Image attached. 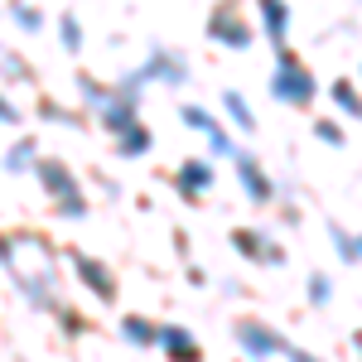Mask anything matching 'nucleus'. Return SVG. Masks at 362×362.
I'll return each mask as SVG.
<instances>
[{
  "label": "nucleus",
  "mask_w": 362,
  "mask_h": 362,
  "mask_svg": "<svg viewBox=\"0 0 362 362\" xmlns=\"http://www.w3.org/2000/svg\"><path fill=\"white\" fill-rule=\"evenodd\" d=\"M208 150H213V155H237V145H232V136H227L223 126H218V131L208 136Z\"/></svg>",
  "instance_id": "24"
},
{
  "label": "nucleus",
  "mask_w": 362,
  "mask_h": 362,
  "mask_svg": "<svg viewBox=\"0 0 362 362\" xmlns=\"http://www.w3.org/2000/svg\"><path fill=\"white\" fill-rule=\"evenodd\" d=\"M285 358H290V362H319V358H314V353H300V348H290Z\"/></svg>",
  "instance_id": "28"
},
{
  "label": "nucleus",
  "mask_w": 362,
  "mask_h": 362,
  "mask_svg": "<svg viewBox=\"0 0 362 362\" xmlns=\"http://www.w3.org/2000/svg\"><path fill=\"white\" fill-rule=\"evenodd\" d=\"M78 92H83V102H87V107H97V112H102V107L112 102V87H102L97 78H78Z\"/></svg>",
  "instance_id": "19"
},
{
  "label": "nucleus",
  "mask_w": 362,
  "mask_h": 362,
  "mask_svg": "<svg viewBox=\"0 0 362 362\" xmlns=\"http://www.w3.org/2000/svg\"><path fill=\"white\" fill-rule=\"evenodd\" d=\"M329 237H334V251H338V256H343V261H358V237H348L343 227H334Z\"/></svg>",
  "instance_id": "22"
},
{
  "label": "nucleus",
  "mask_w": 362,
  "mask_h": 362,
  "mask_svg": "<svg viewBox=\"0 0 362 362\" xmlns=\"http://www.w3.org/2000/svg\"><path fill=\"white\" fill-rule=\"evenodd\" d=\"M10 20L25 29V34H39V29H44V10H29V5H10Z\"/></svg>",
  "instance_id": "20"
},
{
  "label": "nucleus",
  "mask_w": 362,
  "mask_h": 362,
  "mask_svg": "<svg viewBox=\"0 0 362 362\" xmlns=\"http://www.w3.org/2000/svg\"><path fill=\"white\" fill-rule=\"evenodd\" d=\"M309 300H314V305H329V300H334V285H329V276H309Z\"/></svg>",
  "instance_id": "23"
},
{
  "label": "nucleus",
  "mask_w": 362,
  "mask_h": 362,
  "mask_svg": "<svg viewBox=\"0 0 362 362\" xmlns=\"http://www.w3.org/2000/svg\"><path fill=\"white\" fill-rule=\"evenodd\" d=\"M208 34H213L223 49H251V25L232 5H218V10L208 15Z\"/></svg>",
  "instance_id": "7"
},
{
  "label": "nucleus",
  "mask_w": 362,
  "mask_h": 362,
  "mask_svg": "<svg viewBox=\"0 0 362 362\" xmlns=\"http://www.w3.org/2000/svg\"><path fill=\"white\" fill-rule=\"evenodd\" d=\"M0 126H20V107H15L5 92H0Z\"/></svg>",
  "instance_id": "26"
},
{
  "label": "nucleus",
  "mask_w": 362,
  "mask_h": 362,
  "mask_svg": "<svg viewBox=\"0 0 362 362\" xmlns=\"http://www.w3.org/2000/svg\"><path fill=\"white\" fill-rule=\"evenodd\" d=\"M358 261H362V237H358Z\"/></svg>",
  "instance_id": "29"
},
{
  "label": "nucleus",
  "mask_w": 362,
  "mask_h": 362,
  "mask_svg": "<svg viewBox=\"0 0 362 362\" xmlns=\"http://www.w3.org/2000/svg\"><path fill=\"white\" fill-rule=\"evenodd\" d=\"M184 126H189V131H203V136H213V131H218V121H213V112H203V107H184Z\"/></svg>",
  "instance_id": "21"
},
{
  "label": "nucleus",
  "mask_w": 362,
  "mask_h": 362,
  "mask_svg": "<svg viewBox=\"0 0 362 362\" xmlns=\"http://www.w3.org/2000/svg\"><path fill=\"white\" fill-rule=\"evenodd\" d=\"M0 160H5V169H10V174H25V169L39 165V145H34V140H15Z\"/></svg>",
  "instance_id": "15"
},
{
  "label": "nucleus",
  "mask_w": 362,
  "mask_h": 362,
  "mask_svg": "<svg viewBox=\"0 0 362 362\" xmlns=\"http://www.w3.org/2000/svg\"><path fill=\"white\" fill-rule=\"evenodd\" d=\"M140 78H145V83H165V87H184L189 63H184V54H179V49L155 44V49H150V58H145V68H140Z\"/></svg>",
  "instance_id": "5"
},
{
  "label": "nucleus",
  "mask_w": 362,
  "mask_h": 362,
  "mask_svg": "<svg viewBox=\"0 0 362 362\" xmlns=\"http://www.w3.org/2000/svg\"><path fill=\"white\" fill-rule=\"evenodd\" d=\"M155 334H160V324L145 319V314H126V319H121V338H126L131 348H155Z\"/></svg>",
  "instance_id": "12"
},
{
  "label": "nucleus",
  "mask_w": 362,
  "mask_h": 362,
  "mask_svg": "<svg viewBox=\"0 0 362 362\" xmlns=\"http://www.w3.org/2000/svg\"><path fill=\"white\" fill-rule=\"evenodd\" d=\"M232 334H237V343H242V353H247L251 362H271V358H285V353H290L285 334L271 329L266 319H237Z\"/></svg>",
  "instance_id": "3"
},
{
  "label": "nucleus",
  "mask_w": 362,
  "mask_h": 362,
  "mask_svg": "<svg viewBox=\"0 0 362 362\" xmlns=\"http://www.w3.org/2000/svg\"><path fill=\"white\" fill-rule=\"evenodd\" d=\"M174 184H179V194H184V198L208 194V189H213V160H203V155L184 160V165H179V174H174Z\"/></svg>",
  "instance_id": "10"
},
{
  "label": "nucleus",
  "mask_w": 362,
  "mask_h": 362,
  "mask_svg": "<svg viewBox=\"0 0 362 362\" xmlns=\"http://www.w3.org/2000/svg\"><path fill=\"white\" fill-rule=\"evenodd\" d=\"M232 247L242 251V256H251V261H261V266H280L285 261V247H276L266 232H256V227H237L232 232Z\"/></svg>",
  "instance_id": "9"
},
{
  "label": "nucleus",
  "mask_w": 362,
  "mask_h": 362,
  "mask_svg": "<svg viewBox=\"0 0 362 362\" xmlns=\"http://www.w3.org/2000/svg\"><path fill=\"white\" fill-rule=\"evenodd\" d=\"M150 145H155L150 126H145V121H136V126H131L126 136H116V155H121V160H140V155H145Z\"/></svg>",
  "instance_id": "14"
},
{
  "label": "nucleus",
  "mask_w": 362,
  "mask_h": 362,
  "mask_svg": "<svg viewBox=\"0 0 362 362\" xmlns=\"http://www.w3.org/2000/svg\"><path fill=\"white\" fill-rule=\"evenodd\" d=\"M68 266H73V276L83 280L102 305H112V300H116V276H112V266H107V261H97V256H87V251H73V256H68Z\"/></svg>",
  "instance_id": "6"
},
{
  "label": "nucleus",
  "mask_w": 362,
  "mask_h": 362,
  "mask_svg": "<svg viewBox=\"0 0 362 362\" xmlns=\"http://www.w3.org/2000/svg\"><path fill=\"white\" fill-rule=\"evenodd\" d=\"M58 34H63V49H68V54H78V49H83V25H78V15H73V10H63V15H58Z\"/></svg>",
  "instance_id": "17"
},
{
  "label": "nucleus",
  "mask_w": 362,
  "mask_h": 362,
  "mask_svg": "<svg viewBox=\"0 0 362 362\" xmlns=\"http://www.w3.org/2000/svg\"><path fill=\"white\" fill-rule=\"evenodd\" d=\"M271 97L285 102V107H309V97H314V73H309V63H300L290 49H280L276 68H271Z\"/></svg>",
  "instance_id": "2"
},
{
  "label": "nucleus",
  "mask_w": 362,
  "mask_h": 362,
  "mask_svg": "<svg viewBox=\"0 0 362 362\" xmlns=\"http://www.w3.org/2000/svg\"><path fill=\"white\" fill-rule=\"evenodd\" d=\"M34 174H39L44 194L58 203V213H63V218H83V213H87V198H83V189H78V174L63 165V160H49V155H39Z\"/></svg>",
  "instance_id": "1"
},
{
  "label": "nucleus",
  "mask_w": 362,
  "mask_h": 362,
  "mask_svg": "<svg viewBox=\"0 0 362 362\" xmlns=\"http://www.w3.org/2000/svg\"><path fill=\"white\" fill-rule=\"evenodd\" d=\"M261 29L271 34V44H276V49H285V34H290V5L266 0V5H261Z\"/></svg>",
  "instance_id": "11"
},
{
  "label": "nucleus",
  "mask_w": 362,
  "mask_h": 362,
  "mask_svg": "<svg viewBox=\"0 0 362 362\" xmlns=\"http://www.w3.org/2000/svg\"><path fill=\"white\" fill-rule=\"evenodd\" d=\"M39 112H44V116H54L58 126H73V116L63 112V107H58V102H44V107H39Z\"/></svg>",
  "instance_id": "27"
},
{
  "label": "nucleus",
  "mask_w": 362,
  "mask_h": 362,
  "mask_svg": "<svg viewBox=\"0 0 362 362\" xmlns=\"http://www.w3.org/2000/svg\"><path fill=\"white\" fill-rule=\"evenodd\" d=\"M155 348H160L169 362H203V348H198V338L189 334L184 324H160Z\"/></svg>",
  "instance_id": "8"
},
{
  "label": "nucleus",
  "mask_w": 362,
  "mask_h": 362,
  "mask_svg": "<svg viewBox=\"0 0 362 362\" xmlns=\"http://www.w3.org/2000/svg\"><path fill=\"white\" fill-rule=\"evenodd\" d=\"M102 126H107L112 136H126V131L136 126V107H131V102H121V97L112 92V102L102 107Z\"/></svg>",
  "instance_id": "13"
},
{
  "label": "nucleus",
  "mask_w": 362,
  "mask_h": 362,
  "mask_svg": "<svg viewBox=\"0 0 362 362\" xmlns=\"http://www.w3.org/2000/svg\"><path fill=\"white\" fill-rule=\"evenodd\" d=\"M223 107H227V121L237 131H256V116H251V102L242 92H223Z\"/></svg>",
  "instance_id": "16"
},
{
  "label": "nucleus",
  "mask_w": 362,
  "mask_h": 362,
  "mask_svg": "<svg viewBox=\"0 0 362 362\" xmlns=\"http://www.w3.org/2000/svg\"><path fill=\"white\" fill-rule=\"evenodd\" d=\"M314 136L324 140V145H343V131H338L334 121H319V126H314Z\"/></svg>",
  "instance_id": "25"
},
{
  "label": "nucleus",
  "mask_w": 362,
  "mask_h": 362,
  "mask_svg": "<svg viewBox=\"0 0 362 362\" xmlns=\"http://www.w3.org/2000/svg\"><path fill=\"white\" fill-rule=\"evenodd\" d=\"M232 174H237V184H242V194L251 198V203H276V184H271V174L261 169V160L251 155V150H237L232 155Z\"/></svg>",
  "instance_id": "4"
},
{
  "label": "nucleus",
  "mask_w": 362,
  "mask_h": 362,
  "mask_svg": "<svg viewBox=\"0 0 362 362\" xmlns=\"http://www.w3.org/2000/svg\"><path fill=\"white\" fill-rule=\"evenodd\" d=\"M334 102H338L348 116H358V121H362V97H358V87L348 83V78H343V83H334Z\"/></svg>",
  "instance_id": "18"
}]
</instances>
